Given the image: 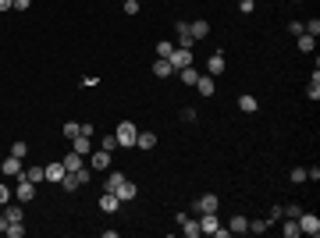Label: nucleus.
<instances>
[{
    "instance_id": "f257e3e1",
    "label": "nucleus",
    "mask_w": 320,
    "mask_h": 238,
    "mask_svg": "<svg viewBox=\"0 0 320 238\" xmlns=\"http://www.w3.org/2000/svg\"><path fill=\"white\" fill-rule=\"evenodd\" d=\"M135 135H139V128H135L132 121H121V125H118V132H114L118 146H135Z\"/></svg>"
},
{
    "instance_id": "f03ea898",
    "label": "nucleus",
    "mask_w": 320,
    "mask_h": 238,
    "mask_svg": "<svg viewBox=\"0 0 320 238\" xmlns=\"http://www.w3.org/2000/svg\"><path fill=\"white\" fill-rule=\"evenodd\" d=\"M295 221H299V231H303V235H310V238L320 235V217L317 213H299Z\"/></svg>"
},
{
    "instance_id": "7ed1b4c3",
    "label": "nucleus",
    "mask_w": 320,
    "mask_h": 238,
    "mask_svg": "<svg viewBox=\"0 0 320 238\" xmlns=\"http://www.w3.org/2000/svg\"><path fill=\"white\" fill-rule=\"evenodd\" d=\"M167 61H171V68H174V72H181V68H189V64H192V50L178 46V50H171V57H167Z\"/></svg>"
},
{
    "instance_id": "20e7f679",
    "label": "nucleus",
    "mask_w": 320,
    "mask_h": 238,
    "mask_svg": "<svg viewBox=\"0 0 320 238\" xmlns=\"http://www.w3.org/2000/svg\"><path fill=\"white\" fill-rule=\"evenodd\" d=\"M14 199H18L21 206H25L29 199H36V185H32V181H29L25 174H21V181H18V188H14Z\"/></svg>"
},
{
    "instance_id": "39448f33",
    "label": "nucleus",
    "mask_w": 320,
    "mask_h": 238,
    "mask_svg": "<svg viewBox=\"0 0 320 238\" xmlns=\"http://www.w3.org/2000/svg\"><path fill=\"white\" fill-rule=\"evenodd\" d=\"M224 68H228V61H224V54H221V50L207 57V75H214V79H217V75H224Z\"/></svg>"
},
{
    "instance_id": "423d86ee",
    "label": "nucleus",
    "mask_w": 320,
    "mask_h": 238,
    "mask_svg": "<svg viewBox=\"0 0 320 238\" xmlns=\"http://www.w3.org/2000/svg\"><path fill=\"white\" fill-rule=\"evenodd\" d=\"M217 206H221V199L214 192H207V196L196 199V213H217Z\"/></svg>"
},
{
    "instance_id": "0eeeda50",
    "label": "nucleus",
    "mask_w": 320,
    "mask_h": 238,
    "mask_svg": "<svg viewBox=\"0 0 320 238\" xmlns=\"http://www.w3.org/2000/svg\"><path fill=\"white\" fill-rule=\"evenodd\" d=\"M89 167L93 171H110V153L107 150H93L89 153Z\"/></svg>"
},
{
    "instance_id": "6e6552de",
    "label": "nucleus",
    "mask_w": 320,
    "mask_h": 238,
    "mask_svg": "<svg viewBox=\"0 0 320 238\" xmlns=\"http://www.w3.org/2000/svg\"><path fill=\"white\" fill-rule=\"evenodd\" d=\"M114 196H118L121 203H128V199H135V196H139V188H135V181H128V178H125V181L114 188Z\"/></svg>"
},
{
    "instance_id": "1a4fd4ad",
    "label": "nucleus",
    "mask_w": 320,
    "mask_h": 238,
    "mask_svg": "<svg viewBox=\"0 0 320 238\" xmlns=\"http://www.w3.org/2000/svg\"><path fill=\"white\" fill-rule=\"evenodd\" d=\"M174 32H178V46L192 50V43H196V39H192V32H189V21H178V25H174Z\"/></svg>"
},
{
    "instance_id": "9d476101",
    "label": "nucleus",
    "mask_w": 320,
    "mask_h": 238,
    "mask_svg": "<svg viewBox=\"0 0 320 238\" xmlns=\"http://www.w3.org/2000/svg\"><path fill=\"white\" fill-rule=\"evenodd\" d=\"M217 228H221L217 213H199V231H203V235H214Z\"/></svg>"
},
{
    "instance_id": "9b49d317",
    "label": "nucleus",
    "mask_w": 320,
    "mask_h": 238,
    "mask_svg": "<svg viewBox=\"0 0 320 238\" xmlns=\"http://www.w3.org/2000/svg\"><path fill=\"white\" fill-rule=\"evenodd\" d=\"M100 210H103V213H118V210H121V199H118L114 192H103V199H100Z\"/></svg>"
},
{
    "instance_id": "f8f14e48",
    "label": "nucleus",
    "mask_w": 320,
    "mask_h": 238,
    "mask_svg": "<svg viewBox=\"0 0 320 238\" xmlns=\"http://www.w3.org/2000/svg\"><path fill=\"white\" fill-rule=\"evenodd\" d=\"M4 217H7V224H18V221H25V210H21V203H7V206H4Z\"/></svg>"
},
{
    "instance_id": "ddd939ff",
    "label": "nucleus",
    "mask_w": 320,
    "mask_h": 238,
    "mask_svg": "<svg viewBox=\"0 0 320 238\" xmlns=\"http://www.w3.org/2000/svg\"><path fill=\"white\" fill-rule=\"evenodd\" d=\"M196 89H199V96H214L217 82H214V75H199V79H196Z\"/></svg>"
},
{
    "instance_id": "4468645a",
    "label": "nucleus",
    "mask_w": 320,
    "mask_h": 238,
    "mask_svg": "<svg viewBox=\"0 0 320 238\" xmlns=\"http://www.w3.org/2000/svg\"><path fill=\"white\" fill-rule=\"evenodd\" d=\"M153 75H157V79H171V75H174V68H171L167 57H157V61H153Z\"/></svg>"
},
{
    "instance_id": "2eb2a0df",
    "label": "nucleus",
    "mask_w": 320,
    "mask_h": 238,
    "mask_svg": "<svg viewBox=\"0 0 320 238\" xmlns=\"http://www.w3.org/2000/svg\"><path fill=\"white\" fill-rule=\"evenodd\" d=\"M72 150H75L79 157H89V153H93V142H89V135H75V139H72Z\"/></svg>"
},
{
    "instance_id": "dca6fc26",
    "label": "nucleus",
    "mask_w": 320,
    "mask_h": 238,
    "mask_svg": "<svg viewBox=\"0 0 320 238\" xmlns=\"http://www.w3.org/2000/svg\"><path fill=\"white\" fill-rule=\"evenodd\" d=\"M189 32H192V39H207L210 36V21H203V18L199 21H189Z\"/></svg>"
},
{
    "instance_id": "f3484780",
    "label": "nucleus",
    "mask_w": 320,
    "mask_h": 238,
    "mask_svg": "<svg viewBox=\"0 0 320 238\" xmlns=\"http://www.w3.org/2000/svg\"><path fill=\"white\" fill-rule=\"evenodd\" d=\"M0 171H4V174H14V178H21V171H25V167H21V160H18V157H7L4 163H0Z\"/></svg>"
},
{
    "instance_id": "a211bd4d",
    "label": "nucleus",
    "mask_w": 320,
    "mask_h": 238,
    "mask_svg": "<svg viewBox=\"0 0 320 238\" xmlns=\"http://www.w3.org/2000/svg\"><path fill=\"white\" fill-rule=\"evenodd\" d=\"M181 235L185 238H199L203 235V231H199V221H196V217H185V221H181Z\"/></svg>"
},
{
    "instance_id": "6ab92c4d",
    "label": "nucleus",
    "mask_w": 320,
    "mask_h": 238,
    "mask_svg": "<svg viewBox=\"0 0 320 238\" xmlns=\"http://www.w3.org/2000/svg\"><path fill=\"white\" fill-rule=\"evenodd\" d=\"M228 231H232V235H242V231H249V217H242V213H235V217L228 221Z\"/></svg>"
},
{
    "instance_id": "aec40b11",
    "label": "nucleus",
    "mask_w": 320,
    "mask_h": 238,
    "mask_svg": "<svg viewBox=\"0 0 320 238\" xmlns=\"http://www.w3.org/2000/svg\"><path fill=\"white\" fill-rule=\"evenodd\" d=\"M135 146H139V150H153V146H157V132H139V135H135Z\"/></svg>"
},
{
    "instance_id": "412c9836",
    "label": "nucleus",
    "mask_w": 320,
    "mask_h": 238,
    "mask_svg": "<svg viewBox=\"0 0 320 238\" xmlns=\"http://www.w3.org/2000/svg\"><path fill=\"white\" fill-rule=\"evenodd\" d=\"M61 178H64V163H61V160H57V163H47V181L61 185Z\"/></svg>"
},
{
    "instance_id": "4be33fe9",
    "label": "nucleus",
    "mask_w": 320,
    "mask_h": 238,
    "mask_svg": "<svg viewBox=\"0 0 320 238\" xmlns=\"http://www.w3.org/2000/svg\"><path fill=\"white\" fill-rule=\"evenodd\" d=\"M21 174H25V178H29L32 185H39V181H47V167H36V163H32V167H25Z\"/></svg>"
},
{
    "instance_id": "5701e85b",
    "label": "nucleus",
    "mask_w": 320,
    "mask_h": 238,
    "mask_svg": "<svg viewBox=\"0 0 320 238\" xmlns=\"http://www.w3.org/2000/svg\"><path fill=\"white\" fill-rule=\"evenodd\" d=\"M61 188H64V192H75V188H82L79 174H75V171H64V178H61Z\"/></svg>"
},
{
    "instance_id": "b1692460",
    "label": "nucleus",
    "mask_w": 320,
    "mask_h": 238,
    "mask_svg": "<svg viewBox=\"0 0 320 238\" xmlns=\"http://www.w3.org/2000/svg\"><path fill=\"white\" fill-rule=\"evenodd\" d=\"M61 163H64V171H79V167H85V157H79V153L72 150V153L61 160Z\"/></svg>"
},
{
    "instance_id": "393cba45",
    "label": "nucleus",
    "mask_w": 320,
    "mask_h": 238,
    "mask_svg": "<svg viewBox=\"0 0 320 238\" xmlns=\"http://www.w3.org/2000/svg\"><path fill=\"white\" fill-rule=\"evenodd\" d=\"M256 107H260V103H256V96H249V92H245V96H239V110H242V114H256Z\"/></svg>"
},
{
    "instance_id": "a878e982",
    "label": "nucleus",
    "mask_w": 320,
    "mask_h": 238,
    "mask_svg": "<svg viewBox=\"0 0 320 238\" xmlns=\"http://www.w3.org/2000/svg\"><path fill=\"white\" fill-rule=\"evenodd\" d=\"M306 96L310 100H320V72L313 68V79H310V85H306Z\"/></svg>"
},
{
    "instance_id": "bb28decb",
    "label": "nucleus",
    "mask_w": 320,
    "mask_h": 238,
    "mask_svg": "<svg viewBox=\"0 0 320 238\" xmlns=\"http://www.w3.org/2000/svg\"><path fill=\"white\" fill-rule=\"evenodd\" d=\"M174 75L185 82V85H196V79H199V72H196L192 64H189V68H181V72H174Z\"/></svg>"
},
{
    "instance_id": "cd10ccee",
    "label": "nucleus",
    "mask_w": 320,
    "mask_h": 238,
    "mask_svg": "<svg viewBox=\"0 0 320 238\" xmlns=\"http://www.w3.org/2000/svg\"><path fill=\"white\" fill-rule=\"evenodd\" d=\"M295 39H299V50H303V54H310V50L317 46V36H310V32H303V36H295Z\"/></svg>"
},
{
    "instance_id": "c85d7f7f",
    "label": "nucleus",
    "mask_w": 320,
    "mask_h": 238,
    "mask_svg": "<svg viewBox=\"0 0 320 238\" xmlns=\"http://www.w3.org/2000/svg\"><path fill=\"white\" fill-rule=\"evenodd\" d=\"M281 231H285V238H299V235H303V231H299V221H295V217H288Z\"/></svg>"
},
{
    "instance_id": "c756f323",
    "label": "nucleus",
    "mask_w": 320,
    "mask_h": 238,
    "mask_svg": "<svg viewBox=\"0 0 320 238\" xmlns=\"http://www.w3.org/2000/svg\"><path fill=\"white\" fill-rule=\"evenodd\" d=\"M121 181H125V174H121V171H110V174H107V192H114Z\"/></svg>"
},
{
    "instance_id": "7c9ffc66",
    "label": "nucleus",
    "mask_w": 320,
    "mask_h": 238,
    "mask_svg": "<svg viewBox=\"0 0 320 238\" xmlns=\"http://www.w3.org/2000/svg\"><path fill=\"white\" fill-rule=\"evenodd\" d=\"M7 238H21L25 235V221H18V224H7V231H4Z\"/></svg>"
},
{
    "instance_id": "2f4dec72",
    "label": "nucleus",
    "mask_w": 320,
    "mask_h": 238,
    "mask_svg": "<svg viewBox=\"0 0 320 238\" xmlns=\"http://www.w3.org/2000/svg\"><path fill=\"white\" fill-rule=\"evenodd\" d=\"M75 135H82V125L79 121H68L64 125V139H75Z\"/></svg>"
},
{
    "instance_id": "473e14b6",
    "label": "nucleus",
    "mask_w": 320,
    "mask_h": 238,
    "mask_svg": "<svg viewBox=\"0 0 320 238\" xmlns=\"http://www.w3.org/2000/svg\"><path fill=\"white\" fill-rule=\"evenodd\" d=\"M288 178H292L295 185H303V181H306V167H292V171H288Z\"/></svg>"
},
{
    "instance_id": "72a5a7b5",
    "label": "nucleus",
    "mask_w": 320,
    "mask_h": 238,
    "mask_svg": "<svg viewBox=\"0 0 320 238\" xmlns=\"http://www.w3.org/2000/svg\"><path fill=\"white\" fill-rule=\"evenodd\" d=\"M171 50H174L171 39H160V43H157V57H171Z\"/></svg>"
},
{
    "instance_id": "f704fd0d",
    "label": "nucleus",
    "mask_w": 320,
    "mask_h": 238,
    "mask_svg": "<svg viewBox=\"0 0 320 238\" xmlns=\"http://www.w3.org/2000/svg\"><path fill=\"white\" fill-rule=\"evenodd\" d=\"M303 29H306L310 36H320V18H310V21H303Z\"/></svg>"
},
{
    "instance_id": "c9c22d12",
    "label": "nucleus",
    "mask_w": 320,
    "mask_h": 238,
    "mask_svg": "<svg viewBox=\"0 0 320 238\" xmlns=\"http://www.w3.org/2000/svg\"><path fill=\"white\" fill-rule=\"evenodd\" d=\"M114 146H118V139H114V135H103V139H100V150H107V153H114Z\"/></svg>"
},
{
    "instance_id": "e433bc0d",
    "label": "nucleus",
    "mask_w": 320,
    "mask_h": 238,
    "mask_svg": "<svg viewBox=\"0 0 320 238\" xmlns=\"http://www.w3.org/2000/svg\"><path fill=\"white\" fill-rule=\"evenodd\" d=\"M281 217H285V206H270V213H267V221H270V224H278Z\"/></svg>"
},
{
    "instance_id": "4c0bfd02",
    "label": "nucleus",
    "mask_w": 320,
    "mask_h": 238,
    "mask_svg": "<svg viewBox=\"0 0 320 238\" xmlns=\"http://www.w3.org/2000/svg\"><path fill=\"white\" fill-rule=\"evenodd\" d=\"M270 228V221H249V231H256V235H263Z\"/></svg>"
},
{
    "instance_id": "58836bf2",
    "label": "nucleus",
    "mask_w": 320,
    "mask_h": 238,
    "mask_svg": "<svg viewBox=\"0 0 320 238\" xmlns=\"http://www.w3.org/2000/svg\"><path fill=\"white\" fill-rule=\"evenodd\" d=\"M25 153H29V146H25V142H14V146H11V157L25 160Z\"/></svg>"
},
{
    "instance_id": "ea45409f",
    "label": "nucleus",
    "mask_w": 320,
    "mask_h": 238,
    "mask_svg": "<svg viewBox=\"0 0 320 238\" xmlns=\"http://www.w3.org/2000/svg\"><path fill=\"white\" fill-rule=\"evenodd\" d=\"M11 199H14V192H11V188H7V185H0V206H7V203H11Z\"/></svg>"
},
{
    "instance_id": "a19ab883",
    "label": "nucleus",
    "mask_w": 320,
    "mask_h": 238,
    "mask_svg": "<svg viewBox=\"0 0 320 238\" xmlns=\"http://www.w3.org/2000/svg\"><path fill=\"white\" fill-rule=\"evenodd\" d=\"M253 7H256V0H239V11H242V14H253Z\"/></svg>"
},
{
    "instance_id": "79ce46f5",
    "label": "nucleus",
    "mask_w": 320,
    "mask_h": 238,
    "mask_svg": "<svg viewBox=\"0 0 320 238\" xmlns=\"http://www.w3.org/2000/svg\"><path fill=\"white\" fill-rule=\"evenodd\" d=\"M125 14H139V0H125Z\"/></svg>"
},
{
    "instance_id": "37998d69",
    "label": "nucleus",
    "mask_w": 320,
    "mask_h": 238,
    "mask_svg": "<svg viewBox=\"0 0 320 238\" xmlns=\"http://www.w3.org/2000/svg\"><path fill=\"white\" fill-rule=\"evenodd\" d=\"M288 32H292V36H303L306 29H303V21H288Z\"/></svg>"
},
{
    "instance_id": "c03bdc74",
    "label": "nucleus",
    "mask_w": 320,
    "mask_h": 238,
    "mask_svg": "<svg viewBox=\"0 0 320 238\" xmlns=\"http://www.w3.org/2000/svg\"><path fill=\"white\" fill-rule=\"evenodd\" d=\"M181 121H189V125H192V121H196V107H185V110H181Z\"/></svg>"
},
{
    "instance_id": "a18cd8bd",
    "label": "nucleus",
    "mask_w": 320,
    "mask_h": 238,
    "mask_svg": "<svg viewBox=\"0 0 320 238\" xmlns=\"http://www.w3.org/2000/svg\"><path fill=\"white\" fill-rule=\"evenodd\" d=\"M11 4H14V11H29V4H32V0H11Z\"/></svg>"
},
{
    "instance_id": "49530a36",
    "label": "nucleus",
    "mask_w": 320,
    "mask_h": 238,
    "mask_svg": "<svg viewBox=\"0 0 320 238\" xmlns=\"http://www.w3.org/2000/svg\"><path fill=\"white\" fill-rule=\"evenodd\" d=\"M11 7H14L11 0H0V14H4V11H11Z\"/></svg>"
}]
</instances>
